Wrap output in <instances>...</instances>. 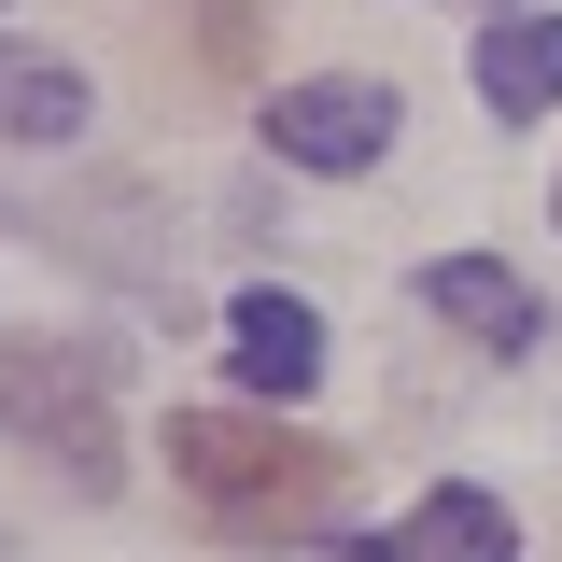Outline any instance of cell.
Wrapping results in <instances>:
<instances>
[{"mask_svg":"<svg viewBox=\"0 0 562 562\" xmlns=\"http://www.w3.org/2000/svg\"><path fill=\"white\" fill-rule=\"evenodd\" d=\"M169 479L198 492L211 520H239V535H295V520H324L338 506V450L324 436H295V422H239V408H169Z\"/></svg>","mask_w":562,"mask_h":562,"instance_id":"obj_1","label":"cell"},{"mask_svg":"<svg viewBox=\"0 0 562 562\" xmlns=\"http://www.w3.org/2000/svg\"><path fill=\"white\" fill-rule=\"evenodd\" d=\"M422 310L464 324L479 351H535V281L492 268V254H436V268H422Z\"/></svg>","mask_w":562,"mask_h":562,"instance_id":"obj_6","label":"cell"},{"mask_svg":"<svg viewBox=\"0 0 562 562\" xmlns=\"http://www.w3.org/2000/svg\"><path fill=\"white\" fill-rule=\"evenodd\" d=\"M479 99L520 127V113H549L562 99V14H492L479 29Z\"/></svg>","mask_w":562,"mask_h":562,"instance_id":"obj_7","label":"cell"},{"mask_svg":"<svg viewBox=\"0 0 562 562\" xmlns=\"http://www.w3.org/2000/svg\"><path fill=\"white\" fill-rule=\"evenodd\" d=\"M0 140H85V70L43 43H0Z\"/></svg>","mask_w":562,"mask_h":562,"instance_id":"obj_8","label":"cell"},{"mask_svg":"<svg viewBox=\"0 0 562 562\" xmlns=\"http://www.w3.org/2000/svg\"><path fill=\"white\" fill-rule=\"evenodd\" d=\"M225 366H239V394L295 408V394L324 380V310H310V295H281V281H254V295L225 310Z\"/></svg>","mask_w":562,"mask_h":562,"instance_id":"obj_4","label":"cell"},{"mask_svg":"<svg viewBox=\"0 0 562 562\" xmlns=\"http://www.w3.org/2000/svg\"><path fill=\"white\" fill-rule=\"evenodd\" d=\"M366 562H520V520H506L479 479H436L408 520H394V549H366Z\"/></svg>","mask_w":562,"mask_h":562,"instance_id":"obj_5","label":"cell"},{"mask_svg":"<svg viewBox=\"0 0 562 562\" xmlns=\"http://www.w3.org/2000/svg\"><path fill=\"white\" fill-rule=\"evenodd\" d=\"M0 422H14L70 492H113V479H127V436H113V351H99V338H0Z\"/></svg>","mask_w":562,"mask_h":562,"instance_id":"obj_2","label":"cell"},{"mask_svg":"<svg viewBox=\"0 0 562 562\" xmlns=\"http://www.w3.org/2000/svg\"><path fill=\"white\" fill-rule=\"evenodd\" d=\"M268 155H281V169H324V183L380 169V155H394V85H366V70L281 85V99H268Z\"/></svg>","mask_w":562,"mask_h":562,"instance_id":"obj_3","label":"cell"}]
</instances>
